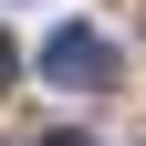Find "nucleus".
<instances>
[{
  "mask_svg": "<svg viewBox=\"0 0 146 146\" xmlns=\"http://www.w3.org/2000/svg\"><path fill=\"white\" fill-rule=\"evenodd\" d=\"M42 73L63 84V94H94V84H115V42L84 31V21H63V31L42 42Z\"/></svg>",
  "mask_w": 146,
  "mask_h": 146,
  "instance_id": "1",
  "label": "nucleus"
},
{
  "mask_svg": "<svg viewBox=\"0 0 146 146\" xmlns=\"http://www.w3.org/2000/svg\"><path fill=\"white\" fill-rule=\"evenodd\" d=\"M11 73H21V52H11V42H0V84H11Z\"/></svg>",
  "mask_w": 146,
  "mask_h": 146,
  "instance_id": "2",
  "label": "nucleus"
},
{
  "mask_svg": "<svg viewBox=\"0 0 146 146\" xmlns=\"http://www.w3.org/2000/svg\"><path fill=\"white\" fill-rule=\"evenodd\" d=\"M42 146H84V136H42Z\"/></svg>",
  "mask_w": 146,
  "mask_h": 146,
  "instance_id": "3",
  "label": "nucleus"
}]
</instances>
